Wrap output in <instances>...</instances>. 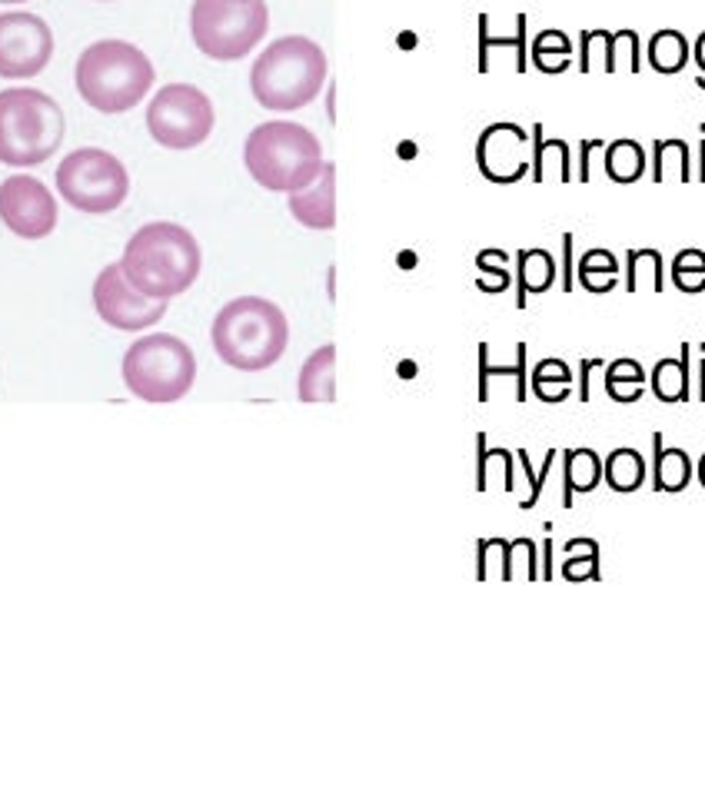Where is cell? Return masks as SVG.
Segmentation results:
<instances>
[{"label": "cell", "instance_id": "10", "mask_svg": "<svg viewBox=\"0 0 705 794\" xmlns=\"http://www.w3.org/2000/svg\"><path fill=\"white\" fill-rule=\"evenodd\" d=\"M214 124V104L194 84H167L147 107V130L167 150H194L207 144Z\"/></svg>", "mask_w": 705, "mask_h": 794}, {"label": "cell", "instance_id": "35", "mask_svg": "<svg viewBox=\"0 0 705 794\" xmlns=\"http://www.w3.org/2000/svg\"><path fill=\"white\" fill-rule=\"evenodd\" d=\"M596 370H606V363H603V360H582V363H579V393H576L579 402H589V396H593V393H589V383H593V373H596Z\"/></svg>", "mask_w": 705, "mask_h": 794}, {"label": "cell", "instance_id": "4", "mask_svg": "<svg viewBox=\"0 0 705 794\" xmlns=\"http://www.w3.org/2000/svg\"><path fill=\"white\" fill-rule=\"evenodd\" d=\"M217 356L239 373H263L276 366L290 346L286 313L263 296L231 300L210 330Z\"/></svg>", "mask_w": 705, "mask_h": 794}, {"label": "cell", "instance_id": "11", "mask_svg": "<svg viewBox=\"0 0 705 794\" xmlns=\"http://www.w3.org/2000/svg\"><path fill=\"white\" fill-rule=\"evenodd\" d=\"M94 310L97 316L120 330V333H140L157 326L167 316V303L147 300L120 269V259L104 266L94 280Z\"/></svg>", "mask_w": 705, "mask_h": 794}, {"label": "cell", "instance_id": "17", "mask_svg": "<svg viewBox=\"0 0 705 794\" xmlns=\"http://www.w3.org/2000/svg\"><path fill=\"white\" fill-rule=\"evenodd\" d=\"M693 482V459L686 449H669L663 432H653V489L683 492Z\"/></svg>", "mask_w": 705, "mask_h": 794}, {"label": "cell", "instance_id": "32", "mask_svg": "<svg viewBox=\"0 0 705 794\" xmlns=\"http://www.w3.org/2000/svg\"><path fill=\"white\" fill-rule=\"evenodd\" d=\"M479 23H482V47H479V57L489 50V43H492V47H516V70L522 73V70H526V13L516 17V37H492V40H489V33H486V17H482Z\"/></svg>", "mask_w": 705, "mask_h": 794}, {"label": "cell", "instance_id": "3", "mask_svg": "<svg viewBox=\"0 0 705 794\" xmlns=\"http://www.w3.org/2000/svg\"><path fill=\"white\" fill-rule=\"evenodd\" d=\"M157 80L150 57L127 40H97L90 43L74 67L77 94L97 114H127L137 107Z\"/></svg>", "mask_w": 705, "mask_h": 794}, {"label": "cell", "instance_id": "41", "mask_svg": "<svg viewBox=\"0 0 705 794\" xmlns=\"http://www.w3.org/2000/svg\"><path fill=\"white\" fill-rule=\"evenodd\" d=\"M699 472H705V455H703V459H699Z\"/></svg>", "mask_w": 705, "mask_h": 794}, {"label": "cell", "instance_id": "7", "mask_svg": "<svg viewBox=\"0 0 705 794\" xmlns=\"http://www.w3.org/2000/svg\"><path fill=\"white\" fill-rule=\"evenodd\" d=\"M124 386L144 402H177L194 390L197 356L194 350L170 333L140 336L124 353Z\"/></svg>", "mask_w": 705, "mask_h": 794}, {"label": "cell", "instance_id": "42", "mask_svg": "<svg viewBox=\"0 0 705 794\" xmlns=\"http://www.w3.org/2000/svg\"><path fill=\"white\" fill-rule=\"evenodd\" d=\"M0 3H23V0H0Z\"/></svg>", "mask_w": 705, "mask_h": 794}, {"label": "cell", "instance_id": "38", "mask_svg": "<svg viewBox=\"0 0 705 794\" xmlns=\"http://www.w3.org/2000/svg\"><path fill=\"white\" fill-rule=\"evenodd\" d=\"M699 402H705V346H703V360H699Z\"/></svg>", "mask_w": 705, "mask_h": 794}, {"label": "cell", "instance_id": "8", "mask_svg": "<svg viewBox=\"0 0 705 794\" xmlns=\"http://www.w3.org/2000/svg\"><path fill=\"white\" fill-rule=\"evenodd\" d=\"M266 0H194L190 33L197 50L210 60H243L266 37Z\"/></svg>", "mask_w": 705, "mask_h": 794}, {"label": "cell", "instance_id": "15", "mask_svg": "<svg viewBox=\"0 0 705 794\" xmlns=\"http://www.w3.org/2000/svg\"><path fill=\"white\" fill-rule=\"evenodd\" d=\"M286 206L293 213V219L306 229H333L336 226V167L326 164L323 174L296 190V194H286Z\"/></svg>", "mask_w": 705, "mask_h": 794}, {"label": "cell", "instance_id": "2", "mask_svg": "<svg viewBox=\"0 0 705 794\" xmlns=\"http://www.w3.org/2000/svg\"><path fill=\"white\" fill-rule=\"evenodd\" d=\"M326 53L316 40L290 33L273 40L249 70V90L260 107L290 114L313 104L326 84Z\"/></svg>", "mask_w": 705, "mask_h": 794}, {"label": "cell", "instance_id": "23", "mask_svg": "<svg viewBox=\"0 0 705 794\" xmlns=\"http://www.w3.org/2000/svg\"><path fill=\"white\" fill-rule=\"evenodd\" d=\"M689 57H693V50H689V40L679 33V30H673V27H666V30H656L653 33V40H649V63H653V70L656 73H679L686 63H689Z\"/></svg>", "mask_w": 705, "mask_h": 794}, {"label": "cell", "instance_id": "39", "mask_svg": "<svg viewBox=\"0 0 705 794\" xmlns=\"http://www.w3.org/2000/svg\"><path fill=\"white\" fill-rule=\"evenodd\" d=\"M699 180L705 184V140L699 144Z\"/></svg>", "mask_w": 705, "mask_h": 794}, {"label": "cell", "instance_id": "27", "mask_svg": "<svg viewBox=\"0 0 705 794\" xmlns=\"http://www.w3.org/2000/svg\"><path fill=\"white\" fill-rule=\"evenodd\" d=\"M529 386L536 399L556 405L569 399V386H572V366L562 360H542L532 373H529Z\"/></svg>", "mask_w": 705, "mask_h": 794}, {"label": "cell", "instance_id": "31", "mask_svg": "<svg viewBox=\"0 0 705 794\" xmlns=\"http://www.w3.org/2000/svg\"><path fill=\"white\" fill-rule=\"evenodd\" d=\"M479 363H482V390H486V380H489V376H516V399H519V402L526 399V390H529V386H526V376H529V373H526V343L516 346V366H509V370H506V366H489L486 346L479 350Z\"/></svg>", "mask_w": 705, "mask_h": 794}, {"label": "cell", "instance_id": "37", "mask_svg": "<svg viewBox=\"0 0 705 794\" xmlns=\"http://www.w3.org/2000/svg\"><path fill=\"white\" fill-rule=\"evenodd\" d=\"M693 57H696V63H699V70H703V77H699L696 84H699V90H705V30L699 33V40H696V50H693Z\"/></svg>", "mask_w": 705, "mask_h": 794}, {"label": "cell", "instance_id": "12", "mask_svg": "<svg viewBox=\"0 0 705 794\" xmlns=\"http://www.w3.org/2000/svg\"><path fill=\"white\" fill-rule=\"evenodd\" d=\"M53 57V33L43 17L27 10L0 13V77L30 80Z\"/></svg>", "mask_w": 705, "mask_h": 794}, {"label": "cell", "instance_id": "25", "mask_svg": "<svg viewBox=\"0 0 705 794\" xmlns=\"http://www.w3.org/2000/svg\"><path fill=\"white\" fill-rule=\"evenodd\" d=\"M576 276H579V283H582L586 293H596V296L613 293L616 276H619V259H616L609 249H586V253L579 256Z\"/></svg>", "mask_w": 705, "mask_h": 794}, {"label": "cell", "instance_id": "18", "mask_svg": "<svg viewBox=\"0 0 705 794\" xmlns=\"http://www.w3.org/2000/svg\"><path fill=\"white\" fill-rule=\"evenodd\" d=\"M559 276V266L549 249H522L516 256V306H526V296L549 293Z\"/></svg>", "mask_w": 705, "mask_h": 794}, {"label": "cell", "instance_id": "16", "mask_svg": "<svg viewBox=\"0 0 705 794\" xmlns=\"http://www.w3.org/2000/svg\"><path fill=\"white\" fill-rule=\"evenodd\" d=\"M296 396L300 402H333L336 399V346L333 343L310 353V360L300 370Z\"/></svg>", "mask_w": 705, "mask_h": 794}, {"label": "cell", "instance_id": "29", "mask_svg": "<svg viewBox=\"0 0 705 794\" xmlns=\"http://www.w3.org/2000/svg\"><path fill=\"white\" fill-rule=\"evenodd\" d=\"M673 283L679 286V293H705V249H683L673 259Z\"/></svg>", "mask_w": 705, "mask_h": 794}, {"label": "cell", "instance_id": "34", "mask_svg": "<svg viewBox=\"0 0 705 794\" xmlns=\"http://www.w3.org/2000/svg\"><path fill=\"white\" fill-rule=\"evenodd\" d=\"M596 150H606V144H603V140H582V144H579V170H576V180H579V184H589V180H593L589 164H593V154H596Z\"/></svg>", "mask_w": 705, "mask_h": 794}, {"label": "cell", "instance_id": "43", "mask_svg": "<svg viewBox=\"0 0 705 794\" xmlns=\"http://www.w3.org/2000/svg\"><path fill=\"white\" fill-rule=\"evenodd\" d=\"M104 3H107V0H104Z\"/></svg>", "mask_w": 705, "mask_h": 794}, {"label": "cell", "instance_id": "33", "mask_svg": "<svg viewBox=\"0 0 705 794\" xmlns=\"http://www.w3.org/2000/svg\"><path fill=\"white\" fill-rule=\"evenodd\" d=\"M552 462H556V449L552 452H546V462H542V469L539 472H532V465H529V455L519 449V465H522V472L529 476V486H532V492L522 499V509H532L536 502H539V492H542V479L549 476V469H552Z\"/></svg>", "mask_w": 705, "mask_h": 794}, {"label": "cell", "instance_id": "9", "mask_svg": "<svg viewBox=\"0 0 705 794\" xmlns=\"http://www.w3.org/2000/svg\"><path fill=\"white\" fill-rule=\"evenodd\" d=\"M57 190L74 209L100 216L120 209L124 199L130 197V174L114 154L100 147H84L60 160Z\"/></svg>", "mask_w": 705, "mask_h": 794}, {"label": "cell", "instance_id": "26", "mask_svg": "<svg viewBox=\"0 0 705 794\" xmlns=\"http://www.w3.org/2000/svg\"><path fill=\"white\" fill-rule=\"evenodd\" d=\"M536 70L542 73H562L569 63H572V40L559 30V27H549L542 30L536 40H532V50H529Z\"/></svg>", "mask_w": 705, "mask_h": 794}, {"label": "cell", "instance_id": "24", "mask_svg": "<svg viewBox=\"0 0 705 794\" xmlns=\"http://www.w3.org/2000/svg\"><path fill=\"white\" fill-rule=\"evenodd\" d=\"M606 177L613 184H636L646 174V150L636 140H613L606 144Z\"/></svg>", "mask_w": 705, "mask_h": 794}, {"label": "cell", "instance_id": "28", "mask_svg": "<svg viewBox=\"0 0 705 794\" xmlns=\"http://www.w3.org/2000/svg\"><path fill=\"white\" fill-rule=\"evenodd\" d=\"M643 266L653 273V293L666 290V266H663V253L659 249H629L626 253V293H639V273Z\"/></svg>", "mask_w": 705, "mask_h": 794}, {"label": "cell", "instance_id": "5", "mask_svg": "<svg viewBox=\"0 0 705 794\" xmlns=\"http://www.w3.org/2000/svg\"><path fill=\"white\" fill-rule=\"evenodd\" d=\"M243 164L246 174L270 194H296L310 187L326 167L316 134L293 120H270L253 127L243 144Z\"/></svg>", "mask_w": 705, "mask_h": 794}, {"label": "cell", "instance_id": "40", "mask_svg": "<svg viewBox=\"0 0 705 794\" xmlns=\"http://www.w3.org/2000/svg\"><path fill=\"white\" fill-rule=\"evenodd\" d=\"M699 486H703V489H705V472H699Z\"/></svg>", "mask_w": 705, "mask_h": 794}, {"label": "cell", "instance_id": "19", "mask_svg": "<svg viewBox=\"0 0 705 794\" xmlns=\"http://www.w3.org/2000/svg\"><path fill=\"white\" fill-rule=\"evenodd\" d=\"M693 346L683 343L679 360H659L653 366V396L659 402H689L693 399V370H689Z\"/></svg>", "mask_w": 705, "mask_h": 794}, {"label": "cell", "instance_id": "13", "mask_svg": "<svg viewBox=\"0 0 705 794\" xmlns=\"http://www.w3.org/2000/svg\"><path fill=\"white\" fill-rule=\"evenodd\" d=\"M0 219L20 239H43L57 226V199L37 177H7L0 184Z\"/></svg>", "mask_w": 705, "mask_h": 794}, {"label": "cell", "instance_id": "36", "mask_svg": "<svg viewBox=\"0 0 705 794\" xmlns=\"http://www.w3.org/2000/svg\"><path fill=\"white\" fill-rule=\"evenodd\" d=\"M562 290L572 293V233H562Z\"/></svg>", "mask_w": 705, "mask_h": 794}, {"label": "cell", "instance_id": "14", "mask_svg": "<svg viewBox=\"0 0 705 794\" xmlns=\"http://www.w3.org/2000/svg\"><path fill=\"white\" fill-rule=\"evenodd\" d=\"M476 167L489 184H519L532 170L529 134L519 124H489L476 140Z\"/></svg>", "mask_w": 705, "mask_h": 794}, {"label": "cell", "instance_id": "1", "mask_svg": "<svg viewBox=\"0 0 705 794\" xmlns=\"http://www.w3.org/2000/svg\"><path fill=\"white\" fill-rule=\"evenodd\" d=\"M204 266V253L197 236L180 223H147L140 226L120 256L124 276L147 296L170 303L174 296L187 293Z\"/></svg>", "mask_w": 705, "mask_h": 794}, {"label": "cell", "instance_id": "22", "mask_svg": "<svg viewBox=\"0 0 705 794\" xmlns=\"http://www.w3.org/2000/svg\"><path fill=\"white\" fill-rule=\"evenodd\" d=\"M603 386L613 402H623V405L639 402L646 393V370L636 360H613V363H606Z\"/></svg>", "mask_w": 705, "mask_h": 794}, {"label": "cell", "instance_id": "21", "mask_svg": "<svg viewBox=\"0 0 705 794\" xmlns=\"http://www.w3.org/2000/svg\"><path fill=\"white\" fill-rule=\"evenodd\" d=\"M603 482L613 492H623V496L643 489V482H646V459H643V452H636L629 445L613 449L606 455V462H603Z\"/></svg>", "mask_w": 705, "mask_h": 794}, {"label": "cell", "instance_id": "30", "mask_svg": "<svg viewBox=\"0 0 705 794\" xmlns=\"http://www.w3.org/2000/svg\"><path fill=\"white\" fill-rule=\"evenodd\" d=\"M569 559H562V579L566 582H599L603 569H599V542H593L586 549V556L566 552Z\"/></svg>", "mask_w": 705, "mask_h": 794}, {"label": "cell", "instance_id": "20", "mask_svg": "<svg viewBox=\"0 0 705 794\" xmlns=\"http://www.w3.org/2000/svg\"><path fill=\"white\" fill-rule=\"evenodd\" d=\"M562 465H566V489H562V502L566 509H572V492L586 496L603 482V459L593 449H566L562 452Z\"/></svg>", "mask_w": 705, "mask_h": 794}, {"label": "cell", "instance_id": "6", "mask_svg": "<svg viewBox=\"0 0 705 794\" xmlns=\"http://www.w3.org/2000/svg\"><path fill=\"white\" fill-rule=\"evenodd\" d=\"M63 144L60 104L33 87L0 90V164L37 167Z\"/></svg>", "mask_w": 705, "mask_h": 794}]
</instances>
